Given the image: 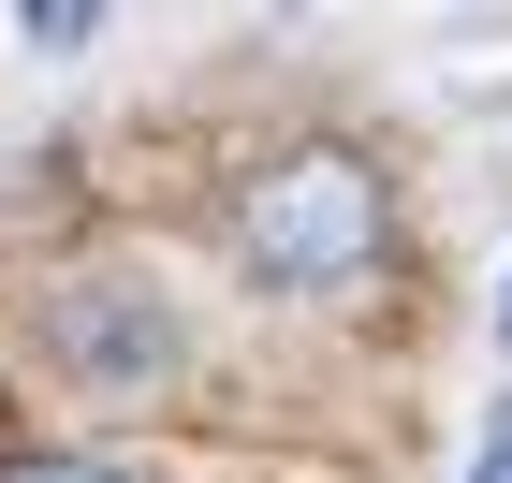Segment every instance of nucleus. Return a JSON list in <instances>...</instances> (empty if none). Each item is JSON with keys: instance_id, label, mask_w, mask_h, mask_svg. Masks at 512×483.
<instances>
[{"instance_id": "nucleus-1", "label": "nucleus", "mask_w": 512, "mask_h": 483, "mask_svg": "<svg viewBox=\"0 0 512 483\" xmlns=\"http://www.w3.org/2000/svg\"><path fill=\"white\" fill-rule=\"evenodd\" d=\"M220 264H235L264 308H308V322H352L395 293L410 264V191L366 132H278L220 176Z\"/></svg>"}, {"instance_id": "nucleus-2", "label": "nucleus", "mask_w": 512, "mask_h": 483, "mask_svg": "<svg viewBox=\"0 0 512 483\" xmlns=\"http://www.w3.org/2000/svg\"><path fill=\"white\" fill-rule=\"evenodd\" d=\"M15 337H30L44 396L74 410H176L191 396V293L161 279V264H132V249H59V264H30V293H15Z\"/></svg>"}, {"instance_id": "nucleus-3", "label": "nucleus", "mask_w": 512, "mask_h": 483, "mask_svg": "<svg viewBox=\"0 0 512 483\" xmlns=\"http://www.w3.org/2000/svg\"><path fill=\"white\" fill-rule=\"evenodd\" d=\"M0 483H147L118 440H0Z\"/></svg>"}, {"instance_id": "nucleus-4", "label": "nucleus", "mask_w": 512, "mask_h": 483, "mask_svg": "<svg viewBox=\"0 0 512 483\" xmlns=\"http://www.w3.org/2000/svg\"><path fill=\"white\" fill-rule=\"evenodd\" d=\"M103 15H118V0H15V30H30L44 59H88V44H103Z\"/></svg>"}, {"instance_id": "nucleus-5", "label": "nucleus", "mask_w": 512, "mask_h": 483, "mask_svg": "<svg viewBox=\"0 0 512 483\" xmlns=\"http://www.w3.org/2000/svg\"><path fill=\"white\" fill-rule=\"evenodd\" d=\"M454 483H512V396H483V425H469V454H454Z\"/></svg>"}, {"instance_id": "nucleus-6", "label": "nucleus", "mask_w": 512, "mask_h": 483, "mask_svg": "<svg viewBox=\"0 0 512 483\" xmlns=\"http://www.w3.org/2000/svg\"><path fill=\"white\" fill-rule=\"evenodd\" d=\"M498 352H512V279H498Z\"/></svg>"}]
</instances>
